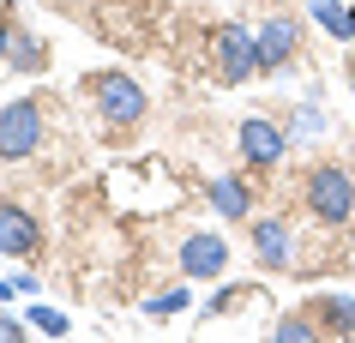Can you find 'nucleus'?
<instances>
[{"instance_id": "1", "label": "nucleus", "mask_w": 355, "mask_h": 343, "mask_svg": "<svg viewBox=\"0 0 355 343\" xmlns=\"http://www.w3.org/2000/svg\"><path fill=\"white\" fill-rule=\"evenodd\" d=\"M301 193H307V211H313L319 223L337 229V223H349V217H355V175L337 169V163H319Z\"/></svg>"}, {"instance_id": "2", "label": "nucleus", "mask_w": 355, "mask_h": 343, "mask_svg": "<svg viewBox=\"0 0 355 343\" xmlns=\"http://www.w3.org/2000/svg\"><path fill=\"white\" fill-rule=\"evenodd\" d=\"M37 145H42V109L31 96H12V103L0 109V157H6V163H24Z\"/></svg>"}, {"instance_id": "3", "label": "nucleus", "mask_w": 355, "mask_h": 343, "mask_svg": "<svg viewBox=\"0 0 355 343\" xmlns=\"http://www.w3.org/2000/svg\"><path fill=\"white\" fill-rule=\"evenodd\" d=\"M91 91H96V114L109 121V127H132V121H145V85L127 73H103L91 78Z\"/></svg>"}, {"instance_id": "4", "label": "nucleus", "mask_w": 355, "mask_h": 343, "mask_svg": "<svg viewBox=\"0 0 355 343\" xmlns=\"http://www.w3.org/2000/svg\"><path fill=\"white\" fill-rule=\"evenodd\" d=\"M235 145H241L247 163L271 169V163H283V151H289V127H277L271 114H247L241 127H235Z\"/></svg>"}, {"instance_id": "5", "label": "nucleus", "mask_w": 355, "mask_h": 343, "mask_svg": "<svg viewBox=\"0 0 355 343\" xmlns=\"http://www.w3.org/2000/svg\"><path fill=\"white\" fill-rule=\"evenodd\" d=\"M217 73H223V85H247V78L259 73V42H253V30H241V24H223L217 30Z\"/></svg>"}, {"instance_id": "6", "label": "nucleus", "mask_w": 355, "mask_h": 343, "mask_svg": "<svg viewBox=\"0 0 355 343\" xmlns=\"http://www.w3.org/2000/svg\"><path fill=\"white\" fill-rule=\"evenodd\" d=\"M253 42H259V73H277V67H289L301 49V24L289 19V12H271V19L253 30Z\"/></svg>"}, {"instance_id": "7", "label": "nucleus", "mask_w": 355, "mask_h": 343, "mask_svg": "<svg viewBox=\"0 0 355 343\" xmlns=\"http://www.w3.org/2000/svg\"><path fill=\"white\" fill-rule=\"evenodd\" d=\"M223 271H229V241H223V235L199 229V235L181 241V277L205 283V277H223Z\"/></svg>"}, {"instance_id": "8", "label": "nucleus", "mask_w": 355, "mask_h": 343, "mask_svg": "<svg viewBox=\"0 0 355 343\" xmlns=\"http://www.w3.org/2000/svg\"><path fill=\"white\" fill-rule=\"evenodd\" d=\"M37 241H42L37 217H31L24 205H12V199H0V253H6V259H24Z\"/></svg>"}, {"instance_id": "9", "label": "nucleus", "mask_w": 355, "mask_h": 343, "mask_svg": "<svg viewBox=\"0 0 355 343\" xmlns=\"http://www.w3.org/2000/svg\"><path fill=\"white\" fill-rule=\"evenodd\" d=\"M253 253H259V265L283 271L289 259H295V247H289V223H283V217H253Z\"/></svg>"}, {"instance_id": "10", "label": "nucleus", "mask_w": 355, "mask_h": 343, "mask_svg": "<svg viewBox=\"0 0 355 343\" xmlns=\"http://www.w3.org/2000/svg\"><path fill=\"white\" fill-rule=\"evenodd\" d=\"M205 199H211V211H217V217H229V223L253 217V193H247L241 175H217V181L205 187Z\"/></svg>"}, {"instance_id": "11", "label": "nucleus", "mask_w": 355, "mask_h": 343, "mask_svg": "<svg viewBox=\"0 0 355 343\" xmlns=\"http://www.w3.org/2000/svg\"><path fill=\"white\" fill-rule=\"evenodd\" d=\"M313 319L331 325L337 337H355V295H343V289H319V295H313Z\"/></svg>"}, {"instance_id": "12", "label": "nucleus", "mask_w": 355, "mask_h": 343, "mask_svg": "<svg viewBox=\"0 0 355 343\" xmlns=\"http://www.w3.org/2000/svg\"><path fill=\"white\" fill-rule=\"evenodd\" d=\"M307 19H313L325 37L355 42V12H349V0H307Z\"/></svg>"}, {"instance_id": "13", "label": "nucleus", "mask_w": 355, "mask_h": 343, "mask_svg": "<svg viewBox=\"0 0 355 343\" xmlns=\"http://www.w3.org/2000/svg\"><path fill=\"white\" fill-rule=\"evenodd\" d=\"M313 96H319V91H307V96H301L295 121H289V145H313V139H325V109H319Z\"/></svg>"}, {"instance_id": "14", "label": "nucleus", "mask_w": 355, "mask_h": 343, "mask_svg": "<svg viewBox=\"0 0 355 343\" xmlns=\"http://www.w3.org/2000/svg\"><path fill=\"white\" fill-rule=\"evenodd\" d=\"M187 307H193V289H163V295L145 301V313L150 319H168V313H187Z\"/></svg>"}, {"instance_id": "15", "label": "nucleus", "mask_w": 355, "mask_h": 343, "mask_svg": "<svg viewBox=\"0 0 355 343\" xmlns=\"http://www.w3.org/2000/svg\"><path fill=\"white\" fill-rule=\"evenodd\" d=\"M24 319H31V331H42V337H60V331H67V313H60V307H42V301L24 307Z\"/></svg>"}, {"instance_id": "16", "label": "nucleus", "mask_w": 355, "mask_h": 343, "mask_svg": "<svg viewBox=\"0 0 355 343\" xmlns=\"http://www.w3.org/2000/svg\"><path fill=\"white\" fill-rule=\"evenodd\" d=\"M271 337H283V343H307V337H319V319H307V313H289V319H277V331Z\"/></svg>"}, {"instance_id": "17", "label": "nucleus", "mask_w": 355, "mask_h": 343, "mask_svg": "<svg viewBox=\"0 0 355 343\" xmlns=\"http://www.w3.org/2000/svg\"><path fill=\"white\" fill-rule=\"evenodd\" d=\"M12 67H24V73L42 67V42L31 37V30H12Z\"/></svg>"}, {"instance_id": "18", "label": "nucleus", "mask_w": 355, "mask_h": 343, "mask_svg": "<svg viewBox=\"0 0 355 343\" xmlns=\"http://www.w3.org/2000/svg\"><path fill=\"white\" fill-rule=\"evenodd\" d=\"M24 325H31V319H0V343H19Z\"/></svg>"}, {"instance_id": "19", "label": "nucleus", "mask_w": 355, "mask_h": 343, "mask_svg": "<svg viewBox=\"0 0 355 343\" xmlns=\"http://www.w3.org/2000/svg\"><path fill=\"white\" fill-rule=\"evenodd\" d=\"M6 60H12V30L0 24V67H6Z\"/></svg>"}, {"instance_id": "20", "label": "nucleus", "mask_w": 355, "mask_h": 343, "mask_svg": "<svg viewBox=\"0 0 355 343\" xmlns=\"http://www.w3.org/2000/svg\"><path fill=\"white\" fill-rule=\"evenodd\" d=\"M12 295H19V283H6V277H0V307L12 301Z\"/></svg>"}, {"instance_id": "21", "label": "nucleus", "mask_w": 355, "mask_h": 343, "mask_svg": "<svg viewBox=\"0 0 355 343\" xmlns=\"http://www.w3.org/2000/svg\"><path fill=\"white\" fill-rule=\"evenodd\" d=\"M349 12H355V0H349Z\"/></svg>"}]
</instances>
